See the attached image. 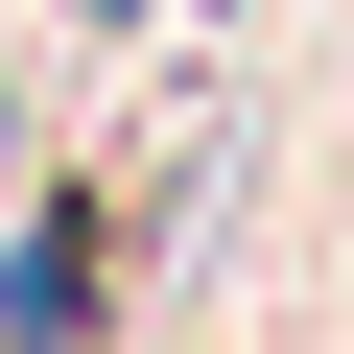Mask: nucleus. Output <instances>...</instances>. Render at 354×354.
<instances>
[{
	"instance_id": "1",
	"label": "nucleus",
	"mask_w": 354,
	"mask_h": 354,
	"mask_svg": "<svg viewBox=\"0 0 354 354\" xmlns=\"http://www.w3.org/2000/svg\"><path fill=\"white\" fill-rule=\"evenodd\" d=\"M95 236H118V213H95V189H71V213H48V236H24V283H0V307H24V330H95Z\"/></svg>"
},
{
	"instance_id": "2",
	"label": "nucleus",
	"mask_w": 354,
	"mask_h": 354,
	"mask_svg": "<svg viewBox=\"0 0 354 354\" xmlns=\"http://www.w3.org/2000/svg\"><path fill=\"white\" fill-rule=\"evenodd\" d=\"M95 24H142V0H95Z\"/></svg>"
}]
</instances>
